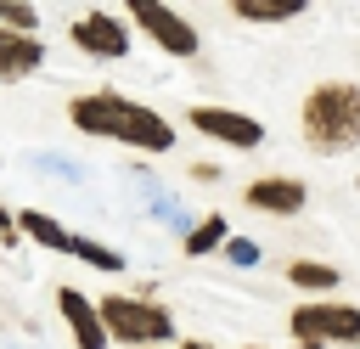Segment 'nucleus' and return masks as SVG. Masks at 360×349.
Returning a JSON list of instances; mask_svg holds the SVG:
<instances>
[{
	"label": "nucleus",
	"instance_id": "2",
	"mask_svg": "<svg viewBox=\"0 0 360 349\" xmlns=\"http://www.w3.org/2000/svg\"><path fill=\"white\" fill-rule=\"evenodd\" d=\"M298 129L315 152H349L360 146V84L349 79H326L304 96L298 107Z\"/></svg>",
	"mask_w": 360,
	"mask_h": 349
},
{
	"label": "nucleus",
	"instance_id": "19",
	"mask_svg": "<svg viewBox=\"0 0 360 349\" xmlns=\"http://www.w3.org/2000/svg\"><path fill=\"white\" fill-rule=\"evenodd\" d=\"M0 242H6V248L17 242V225H11V208H0Z\"/></svg>",
	"mask_w": 360,
	"mask_h": 349
},
{
	"label": "nucleus",
	"instance_id": "15",
	"mask_svg": "<svg viewBox=\"0 0 360 349\" xmlns=\"http://www.w3.org/2000/svg\"><path fill=\"white\" fill-rule=\"evenodd\" d=\"M68 253H73V259H84V265H96V270H107V276H118V270H124V253H118V248H101V242H90V236H73V242H68Z\"/></svg>",
	"mask_w": 360,
	"mask_h": 349
},
{
	"label": "nucleus",
	"instance_id": "9",
	"mask_svg": "<svg viewBox=\"0 0 360 349\" xmlns=\"http://www.w3.org/2000/svg\"><path fill=\"white\" fill-rule=\"evenodd\" d=\"M242 203H248L253 214H298V208L309 203V191H304V180H292V174H259V180H248Z\"/></svg>",
	"mask_w": 360,
	"mask_h": 349
},
{
	"label": "nucleus",
	"instance_id": "8",
	"mask_svg": "<svg viewBox=\"0 0 360 349\" xmlns=\"http://www.w3.org/2000/svg\"><path fill=\"white\" fill-rule=\"evenodd\" d=\"M56 315H62L73 349H107V332H101V315H96V298H90V293L56 287Z\"/></svg>",
	"mask_w": 360,
	"mask_h": 349
},
{
	"label": "nucleus",
	"instance_id": "10",
	"mask_svg": "<svg viewBox=\"0 0 360 349\" xmlns=\"http://www.w3.org/2000/svg\"><path fill=\"white\" fill-rule=\"evenodd\" d=\"M39 62H45L39 34H34V39H28V34H0V84H17V79H28V73H39Z\"/></svg>",
	"mask_w": 360,
	"mask_h": 349
},
{
	"label": "nucleus",
	"instance_id": "6",
	"mask_svg": "<svg viewBox=\"0 0 360 349\" xmlns=\"http://www.w3.org/2000/svg\"><path fill=\"white\" fill-rule=\"evenodd\" d=\"M68 39H73L84 56H96V62L129 56V23L112 17V11H79V17L68 23Z\"/></svg>",
	"mask_w": 360,
	"mask_h": 349
},
{
	"label": "nucleus",
	"instance_id": "7",
	"mask_svg": "<svg viewBox=\"0 0 360 349\" xmlns=\"http://www.w3.org/2000/svg\"><path fill=\"white\" fill-rule=\"evenodd\" d=\"M186 124H191L197 135L219 141V146H236V152H253V146L264 141V124L248 118V113H236V107H191Z\"/></svg>",
	"mask_w": 360,
	"mask_h": 349
},
{
	"label": "nucleus",
	"instance_id": "4",
	"mask_svg": "<svg viewBox=\"0 0 360 349\" xmlns=\"http://www.w3.org/2000/svg\"><path fill=\"white\" fill-rule=\"evenodd\" d=\"M292 343L298 349H326V343H360V310L354 304H332V298H304L292 315Z\"/></svg>",
	"mask_w": 360,
	"mask_h": 349
},
{
	"label": "nucleus",
	"instance_id": "20",
	"mask_svg": "<svg viewBox=\"0 0 360 349\" xmlns=\"http://www.w3.org/2000/svg\"><path fill=\"white\" fill-rule=\"evenodd\" d=\"M180 349H214V343H202V338H186V343H180Z\"/></svg>",
	"mask_w": 360,
	"mask_h": 349
},
{
	"label": "nucleus",
	"instance_id": "11",
	"mask_svg": "<svg viewBox=\"0 0 360 349\" xmlns=\"http://www.w3.org/2000/svg\"><path fill=\"white\" fill-rule=\"evenodd\" d=\"M11 225H17V236H28V242H39V248H51V253H68V242H73V231H68L56 214H45V208H17Z\"/></svg>",
	"mask_w": 360,
	"mask_h": 349
},
{
	"label": "nucleus",
	"instance_id": "17",
	"mask_svg": "<svg viewBox=\"0 0 360 349\" xmlns=\"http://www.w3.org/2000/svg\"><path fill=\"white\" fill-rule=\"evenodd\" d=\"M225 259H231V265H253V259H259V248H253L248 236H225Z\"/></svg>",
	"mask_w": 360,
	"mask_h": 349
},
{
	"label": "nucleus",
	"instance_id": "16",
	"mask_svg": "<svg viewBox=\"0 0 360 349\" xmlns=\"http://www.w3.org/2000/svg\"><path fill=\"white\" fill-rule=\"evenodd\" d=\"M0 34H39V11L28 0H0Z\"/></svg>",
	"mask_w": 360,
	"mask_h": 349
},
{
	"label": "nucleus",
	"instance_id": "5",
	"mask_svg": "<svg viewBox=\"0 0 360 349\" xmlns=\"http://www.w3.org/2000/svg\"><path fill=\"white\" fill-rule=\"evenodd\" d=\"M124 23H135L158 51H169V56H197L202 51V39H197V28L180 17V11H169V6H158V0H129V11H124Z\"/></svg>",
	"mask_w": 360,
	"mask_h": 349
},
{
	"label": "nucleus",
	"instance_id": "14",
	"mask_svg": "<svg viewBox=\"0 0 360 349\" xmlns=\"http://www.w3.org/2000/svg\"><path fill=\"white\" fill-rule=\"evenodd\" d=\"M225 236H231V225H225V214H202V220H197V225L186 231V242H180V248H186L191 259H202V253H214V248H225Z\"/></svg>",
	"mask_w": 360,
	"mask_h": 349
},
{
	"label": "nucleus",
	"instance_id": "13",
	"mask_svg": "<svg viewBox=\"0 0 360 349\" xmlns=\"http://www.w3.org/2000/svg\"><path fill=\"white\" fill-rule=\"evenodd\" d=\"M298 11H304V0H231V17H242V23H287Z\"/></svg>",
	"mask_w": 360,
	"mask_h": 349
},
{
	"label": "nucleus",
	"instance_id": "21",
	"mask_svg": "<svg viewBox=\"0 0 360 349\" xmlns=\"http://www.w3.org/2000/svg\"><path fill=\"white\" fill-rule=\"evenodd\" d=\"M248 349H259V343H248Z\"/></svg>",
	"mask_w": 360,
	"mask_h": 349
},
{
	"label": "nucleus",
	"instance_id": "1",
	"mask_svg": "<svg viewBox=\"0 0 360 349\" xmlns=\"http://www.w3.org/2000/svg\"><path fill=\"white\" fill-rule=\"evenodd\" d=\"M68 124L79 135H96V141H118V146H135V152H169L174 146V124L146 107V101H129L118 90H84L68 101Z\"/></svg>",
	"mask_w": 360,
	"mask_h": 349
},
{
	"label": "nucleus",
	"instance_id": "18",
	"mask_svg": "<svg viewBox=\"0 0 360 349\" xmlns=\"http://www.w3.org/2000/svg\"><path fill=\"white\" fill-rule=\"evenodd\" d=\"M191 180H202V186H214V180H219V169H214V163H191Z\"/></svg>",
	"mask_w": 360,
	"mask_h": 349
},
{
	"label": "nucleus",
	"instance_id": "3",
	"mask_svg": "<svg viewBox=\"0 0 360 349\" xmlns=\"http://www.w3.org/2000/svg\"><path fill=\"white\" fill-rule=\"evenodd\" d=\"M101 332L107 343H129V349H163L174 338V315L163 304H152L146 293H101L96 298Z\"/></svg>",
	"mask_w": 360,
	"mask_h": 349
},
{
	"label": "nucleus",
	"instance_id": "12",
	"mask_svg": "<svg viewBox=\"0 0 360 349\" xmlns=\"http://www.w3.org/2000/svg\"><path fill=\"white\" fill-rule=\"evenodd\" d=\"M287 281H292L298 293H309V298H326V293L338 287V270L321 265V259H292V265H287Z\"/></svg>",
	"mask_w": 360,
	"mask_h": 349
}]
</instances>
